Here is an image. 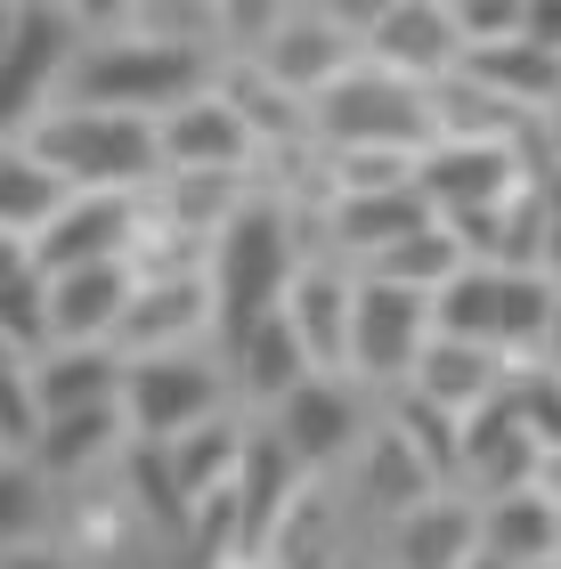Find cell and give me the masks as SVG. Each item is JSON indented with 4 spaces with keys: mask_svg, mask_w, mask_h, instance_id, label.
I'll return each mask as SVG.
<instances>
[{
    "mask_svg": "<svg viewBox=\"0 0 561 569\" xmlns=\"http://www.w3.org/2000/svg\"><path fill=\"white\" fill-rule=\"evenodd\" d=\"M497 309H504V269L497 261H464L440 293H431V333H455V342H489L497 350Z\"/></svg>",
    "mask_w": 561,
    "mask_h": 569,
    "instance_id": "obj_31",
    "label": "cell"
},
{
    "mask_svg": "<svg viewBox=\"0 0 561 569\" xmlns=\"http://www.w3.org/2000/svg\"><path fill=\"white\" fill-rule=\"evenodd\" d=\"M203 82H212V49L147 41V33H82L73 73H66V98H82V107H131V114H171Z\"/></svg>",
    "mask_w": 561,
    "mask_h": 569,
    "instance_id": "obj_4",
    "label": "cell"
},
{
    "mask_svg": "<svg viewBox=\"0 0 561 569\" xmlns=\"http://www.w3.org/2000/svg\"><path fill=\"white\" fill-rule=\"evenodd\" d=\"M41 391H33V367L24 358H0V456H33L41 439Z\"/></svg>",
    "mask_w": 561,
    "mask_h": 569,
    "instance_id": "obj_35",
    "label": "cell"
},
{
    "mask_svg": "<svg viewBox=\"0 0 561 569\" xmlns=\"http://www.w3.org/2000/svg\"><path fill=\"white\" fill-rule=\"evenodd\" d=\"M504 399H513L521 431L538 439V456L561 448V367H545V358H529V367H513V382H504Z\"/></svg>",
    "mask_w": 561,
    "mask_h": 569,
    "instance_id": "obj_33",
    "label": "cell"
},
{
    "mask_svg": "<svg viewBox=\"0 0 561 569\" xmlns=\"http://www.w3.org/2000/svg\"><path fill=\"white\" fill-rule=\"evenodd\" d=\"M464 553H480V497H423L415 512L391 521V561L399 569H455Z\"/></svg>",
    "mask_w": 561,
    "mask_h": 569,
    "instance_id": "obj_23",
    "label": "cell"
},
{
    "mask_svg": "<svg viewBox=\"0 0 561 569\" xmlns=\"http://www.w3.org/2000/svg\"><path fill=\"white\" fill-rule=\"evenodd\" d=\"M220 333V301H212V277L203 269H156L139 277L131 309L114 326V350L122 358H147V350H196Z\"/></svg>",
    "mask_w": 561,
    "mask_h": 569,
    "instance_id": "obj_9",
    "label": "cell"
},
{
    "mask_svg": "<svg viewBox=\"0 0 561 569\" xmlns=\"http://www.w3.org/2000/svg\"><path fill=\"white\" fill-rule=\"evenodd\" d=\"M277 24V0H220V33H228V49H252Z\"/></svg>",
    "mask_w": 561,
    "mask_h": 569,
    "instance_id": "obj_36",
    "label": "cell"
},
{
    "mask_svg": "<svg viewBox=\"0 0 561 569\" xmlns=\"http://www.w3.org/2000/svg\"><path fill=\"white\" fill-rule=\"evenodd\" d=\"M464 269V244H455V228L448 220H423L415 237H399V244H382L359 261V277H382V284H415V293H440V284Z\"/></svg>",
    "mask_w": 561,
    "mask_h": 569,
    "instance_id": "obj_32",
    "label": "cell"
},
{
    "mask_svg": "<svg viewBox=\"0 0 561 569\" xmlns=\"http://www.w3.org/2000/svg\"><path fill=\"white\" fill-rule=\"evenodd\" d=\"M480 553H497V561H561V505L545 497L538 480L529 488H504V497H480Z\"/></svg>",
    "mask_w": 561,
    "mask_h": 569,
    "instance_id": "obj_24",
    "label": "cell"
},
{
    "mask_svg": "<svg viewBox=\"0 0 561 569\" xmlns=\"http://www.w3.org/2000/svg\"><path fill=\"white\" fill-rule=\"evenodd\" d=\"M73 188L24 139H0V237H41Z\"/></svg>",
    "mask_w": 561,
    "mask_h": 569,
    "instance_id": "obj_30",
    "label": "cell"
},
{
    "mask_svg": "<svg viewBox=\"0 0 561 569\" xmlns=\"http://www.w3.org/2000/svg\"><path fill=\"white\" fill-rule=\"evenodd\" d=\"M293 505H301V456L277 439V423H252L244 463H237V546L269 553V537L285 529Z\"/></svg>",
    "mask_w": 561,
    "mask_h": 569,
    "instance_id": "obj_16",
    "label": "cell"
},
{
    "mask_svg": "<svg viewBox=\"0 0 561 569\" xmlns=\"http://www.w3.org/2000/svg\"><path fill=\"white\" fill-rule=\"evenodd\" d=\"M156 139H163V171H237L244 179L261 163V139H252V122L237 114V98L220 82H203L171 114H156Z\"/></svg>",
    "mask_w": 561,
    "mask_h": 569,
    "instance_id": "obj_12",
    "label": "cell"
},
{
    "mask_svg": "<svg viewBox=\"0 0 561 569\" xmlns=\"http://www.w3.org/2000/svg\"><path fill=\"white\" fill-rule=\"evenodd\" d=\"M58 9L82 24V33H122V24H131V0H58Z\"/></svg>",
    "mask_w": 561,
    "mask_h": 569,
    "instance_id": "obj_37",
    "label": "cell"
},
{
    "mask_svg": "<svg viewBox=\"0 0 561 569\" xmlns=\"http://www.w3.org/2000/svg\"><path fill=\"white\" fill-rule=\"evenodd\" d=\"M545 269L561 277V212H545Z\"/></svg>",
    "mask_w": 561,
    "mask_h": 569,
    "instance_id": "obj_41",
    "label": "cell"
},
{
    "mask_svg": "<svg viewBox=\"0 0 561 569\" xmlns=\"http://www.w3.org/2000/svg\"><path fill=\"white\" fill-rule=\"evenodd\" d=\"M24 147L41 154L66 188H114V196H147L163 179V139H156V114H131V107H82V98H58Z\"/></svg>",
    "mask_w": 561,
    "mask_h": 569,
    "instance_id": "obj_1",
    "label": "cell"
},
{
    "mask_svg": "<svg viewBox=\"0 0 561 569\" xmlns=\"http://www.w3.org/2000/svg\"><path fill=\"white\" fill-rule=\"evenodd\" d=\"M521 41L561 49V0H521Z\"/></svg>",
    "mask_w": 561,
    "mask_h": 569,
    "instance_id": "obj_38",
    "label": "cell"
},
{
    "mask_svg": "<svg viewBox=\"0 0 561 569\" xmlns=\"http://www.w3.org/2000/svg\"><path fill=\"white\" fill-rule=\"evenodd\" d=\"M228 358L212 350H147V358H122V423L131 439H180L188 423L220 416L228 407Z\"/></svg>",
    "mask_w": 561,
    "mask_h": 569,
    "instance_id": "obj_5",
    "label": "cell"
},
{
    "mask_svg": "<svg viewBox=\"0 0 561 569\" xmlns=\"http://www.w3.org/2000/svg\"><path fill=\"white\" fill-rule=\"evenodd\" d=\"M0 569H73V561L49 553V546H9V553H0Z\"/></svg>",
    "mask_w": 561,
    "mask_h": 569,
    "instance_id": "obj_39",
    "label": "cell"
},
{
    "mask_svg": "<svg viewBox=\"0 0 561 569\" xmlns=\"http://www.w3.org/2000/svg\"><path fill=\"white\" fill-rule=\"evenodd\" d=\"M73 49H82V24L58 0H24V24H17L9 58H0V139H24L66 98Z\"/></svg>",
    "mask_w": 561,
    "mask_h": 569,
    "instance_id": "obj_6",
    "label": "cell"
},
{
    "mask_svg": "<svg viewBox=\"0 0 561 569\" xmlns=\"http://www.w3.org/2000/svg\"><path fill=\"white\" fill-rule=\"evenodd\" d=\"M220 358H228V382H237L244 399H261V407H277L301 375H318V358H310V342L293 333L285 309L252 318V326L237 333V342H220Z\"/></svg>",
    "mask_w": 561,
    "mask_h": 569,
    "instance_id": "obj_20",
    "label": "cell"
},
{
    "mask_svg": "<svg viewBox=\"0 0 561 569\" xmlns=\"http://www.w3.org/2000/svg\"><path fill=\"white\" fill-rule=\"evenodd\" d=\"M269 423L277 439L301 456V472H325V463H342V456H359V439H367V407H359V382L350 375H301L285 399L269 407Z\"/></svg>",
    "mask_w": 561,
    "mask_h": 569,
    "instance_id": "obj_10",
    "label": "cell"
},
{
    "mask_svg": "<svg viewBox=\"0 0 561 569\" xmlns=\"http://www.w3.org/2000/svg\"><path fill=\"white\" fill-rule=\"evenodd\" d=\"M244 439H252V423H237L228 407H220V416H203V423H188L180 439H163V456H171V480H180L188 512H196L203 497H220V488H237Z\"/></svg>",
    "mask_w": 561,
    "mask_h": 569,
    "instance_id": "obj_27",
    "label": "cell"
},
{
    "mask_svg": "<svg viewBox=\"0 0 561 569\" xmlns=\"http://www.w3.org/2000/svg\"><path fill=\"white\" fill-rule=\"evenodd\" d=\"M538 480V439L521 431L513 399H480L464 416V439H455V488L464 497H504V488H529Z\"/></svg>",
    "mask_w": 561,
    "mask_h": 569,
    "instance_id": "obj_15",
    "label": "cell"
},
{
    "mask_svg": "<svg viewBox=\"0 0 561 569\" xmlns=\"http://www.w3.org/2000/svg\"><path fill=\"white\" fill-rule=\"evenodd\" d=\"M0 358H17V350H9V342H0Z\"/></svg>",
    "mask_w": 561,
    "mask_h": 569,
    "instance_id": "obj_45",
    "label": "cell"
},
{
    "mask_svg": "<svg viewBox=\"0 0 561 569\" xmlns=\"http://www.w3.org/2000/svg\"><path fill=\"white\" fill-rule=\"evenodd\" d=\"M464 73H472L480 90H497L504 107H521V114H553L561 107V49H538V41H521V33L472 41L464 49Z\"/></svg>",
    "mask_w": 561,
    "mask_h": 569,
    "instance_id": "obj_21",
    "label": "cell"
},
{
    "mask_svg": "<svg viewBox=\"0 0 561 569\" xmlns=\"http://www.w3.org/2000/svg\"><path fill=\"white\" fill-rule=\"evenodd\" d=\"M359 480H367V497L391 512V521L448 488V480H440V463H431V456H423L399 423H382V431H367V439H359Z\"/></svg>",
    "mask_w": 561,
    "mask_h": 569,
    "instance_id": "obj_28",
    "label": "cell"
},
{
    "mask_svg": "<svg viewBox=\"0 0 561 569\" xmlns=\"http://www.w3.org/2000/svg\"><path fill=\"white\" fill-rule=\"evenodd\" d=\"M423 220H440V212H431V196L415 188V179H399V188H350V196H325V237L350 252V269H359L367 252H382V244L415 237Z\"/></svg>",
    "mask_w": 561,
    "mask_h": 569,
    "instance_id": "obj_18",
    "label": "cell"
},
{
    "mask_svg": "<svg viewBox=\"0 0 561 569\" xmlns=\"http://www.w3.org/2000/svg\"><path fill=\"white\" fill-rule=\"evenodd\" d=\"M350 301H359V269H325V261H301L293 284H285V301H277L325 375L350 367Z\"/></svg>",
    "mask_w": 561,
    "mask_h": 569,
    "instance_id": "obj_19",
    "label": "cell"
},
{
    "mask_svg": "<svg viewBox=\"0 0 561 569\" xmlns=\"http://www.w3.org/2000/svg\"><path fill=\"white\" fill-rule=\"evenodd\" d=\"M24 367H33L41 416H66V407L122 399V350H114V342H49V350L24 358Z\"/></svg>",
    "mask_w": 561,
    "mask_h": 569,
    "instance_id": "obj_26",
    "label": "cell"
},
{
    "mask_svg": "<svg viewBox=\"0 0 561 569\" xmlns=\"http://www.w3.org/2000/svg\"><path fill=\"white\" fill-rule=\"evenodd\" d=\"M367 58L407 73V82H448L464 66V24H455L448 0H391L374 24H367Z\"/></svg>",
    "mask_w": 561,
    "mask_h": 569,
    "instance_id": "obj_14",
    "label": "cell"
},
{
    "mask_svg": "<svg viewBox=\"0 0 561 569\" xmlns=\"http://www.w3.org/2000/svg\"><path fill=\"white\" fill-rule=\"evenodd\" d=\"M0 342L17 358L49 350V269L33 261V237H0Z\"/></svg>",
    "mask_w": 561,
    "mask_h": 569,
    "instance_id": "obj_29",
    "label": "cell"
},
{
    "mask_svg": "<svg viewBox=\"0 0 561 569\" xmlns=\"http://www.w3.org/2000/svg\"><path fill=\"white\" fill-rule=\"evenodd\" d=\"M41 488L49 472L33 456H0V553L9 546H33V529H41Z\"/></svg>",
    "mask_w": 561,
    "mask_h": 569,
    "instance_id": "obj_34",
    "label": "cell"
},
{
    "mask_svg": "<svg viewBox=\"0 0 561 569\" xmlns=\"http://www.w3.org/2000/svg\"><path fill=\"white\" fill-rule=\"evenodd\" d=\"M139 220H147V196L73 188V196L58 203V220L33 237V261H41L49 277H58V269H82V261H131Z\"/></svg>",
    "mask_w": 561,
    "mask_h": 569,
    "instance_id": "obj_11",
    "label": "cell"
},
{
    "mask_svg": "<svg viewBox=\"0 0 561 569\" xmlns=\"http://www.w3.org/2000/svg\"><path fill=\"white\" fill-rule=\"evenodd\" d=\"M310 139L325 154H423L431 139H440V114H431L423 82L359 58L342 82H325L310 98Z\"/></svg>",
    "mask_w": 561,
    "mask_h": 569,
    "instance_id": "obj_3",
    "label": "cell"
},
{
    "mask_svg": "<svg viewBox=\"0 0 561 569\" xmlns=\"http://www.w3.org/2000/svg\"><path fill=\"white\" fill-rule=\"evenodd\" d=\"M455 569H513V561H497V553H464Z\"/></svg>",
    "mask_w": 561,
    "mask_h": 569,
    "instance_id": "obj_43",
    "label": "cell"
},
{
    "mask_svg": "<svg viewBox=\"0 0 561 569\" xmlns=\"http://www.w3.org/2000/svg\"><path fill=\"white\" fill-rule=\"evenodd\" d=\"M131 448V423H122V399H98V407H66V416H49L41 439H33V463L49 480H82L98 472L107 456Z\"/></svg>",
    "mask_w": 561,
    "mask_h": 569,
    "instance_id": "obj_25",
    "label": "cell"
},
{
    "mask_svg": "<svg viewBox=\"0 0 561 569\" xmlns=\"http://www.w3.org/2000/svg\"><path fill=\"white\" fill-rule=\"evenodd\" d=\"M293 269H301V212L285 196H244L237 212L220 220L212 261H203L212 301H220V333L212 342H237L252 318H269V309L285 301Z\"/></svg>",
    "mask_w": 561,
    "mask_h": 569,
    "instance_id": "obj_2",
    "label": "cell"
},
{
    "mask_svg": "<svg viewBox=\"0 0 561 569\" xmlns=\"http://www.w3.org/2000/svg\"><path fill=\"white\" fill-rule=\"evenodd\" d=\"M529 569H561V561H529Z\"/></svg>",
    "mask_w": 561,
    "mask_h": 569,
    "instance_id": "obj_44",
    "label": "cell"
},
{
    "mask_svg": "<svg viewBox=\"0 0 561 569\" xmlns=\"http://www.w3.org/2000/svg\"><path fill=\"white\" fill-rule=\"evenodd\" d=\"M415 188L431 196L440 220H464V212L513 203L529 188V163H521V147H504V139H431L415 154Z\"/></svg>",
    "mask_w": 561,
    "mask_h": 569,
    "instance_id": "obj_8",
    "label": "cell"
},
{
    "mask_svg": "<svg viewBox=\"0 0 561 569\" xmlns=\"http://www.w3.org/2000/svg\"><path fill=\"white\" fill-rule=\"evenodd\" d=\"M407 382H415L423 399L455 407V416H472L480 399H497L504 382H513V358H504V350H489V342H455V333H431Z\"/></svg>",
    "mask_w": 561,
    "mask_h": 569,
    "instance_id": "obj_22",
    "label": "cell"
},
{
    "mask_svg": "<svg viewBox=\"0 0 561 569\" xmlns=\"http://www.w3.org/2000/svg\"><path fill=\"white\" fill-rule=\"evenodd\" d=\"M139 293V261H82L49 277V342H114Z\"/></svg>",
    "mask_w": 561,
    "mask_h": 569,
    "instance_id": "obj_17",
    "label": "cell"
},
{
    "mask_svg": "<svg viewBox=\"0 0 561 569\" xmlns=\"http://www.w3.org/2000/svg\"><path fill=\"white\" fill-rule=\"evenodd\" d=\"M244 58L261 66L277 90H293V98H318L325 82H342V73L367 58V49H359V33H342V24L325 17V9H301V17H277L269 33L244 49Z\"/></svg>",
    "mask_w": 561,
    "mask_h": 569,
    "instance_id": "obj_13",
    "label": "cell"
},
{
    "mask_svg": "<svg viewBox=\"0 0 561 569\" xmlns=\"http://www.w3.org/2000/svg\"><path fill=\"white\" fill-rule=\"evenodd\" d=\"M17 24H24V0H0V58H9V41H17Z\"/></svg>",
    "mask_w": 561,
    "mask_h": 569,
    "instance_id": "obj_40",
    "label": "cell"
},
{
    "mask_svg": "<svg viewBox=\"0 0 561 569\" xmlns=\"http://www.w3.org/2000/svg\"><path fill=\"white\" fill-rule=\"evenodd\" d=\"M545 367H561V301H553V326H545Z\"/></svg>",
    "mask_w": 561,
    "mask_h": 569,
    "instance_id": "obj_42",
    "label": "cell"
},
{
    "mask_svg": "<svg viewBox=\"0 0 561 569\" xmlns=\"http://www.w3.org/2000/svg\"><path fill=\"white\" fill-rule=\"evenodd\" d=\"M431 342V293L415 284H382L359 277V301H350V382H374V391H399L415 375V358Z\"/></svg>",
    "mask_w": 561,
    "mask_h": 569,
    "instance_id": "obj_7",
    "label": "cell"
}]
</instances>
